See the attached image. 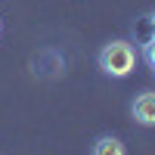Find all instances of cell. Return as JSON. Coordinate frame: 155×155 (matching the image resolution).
Masks as SVG:
<instances>
[{
  "mask_svg": "<svg viewBox=\"0 0 155 155\" xmlns=\"http://www.w3.org/2000/svg\"><path fill=\"white\" fill-rule=\"evenodd\" d=\"M96 65L106 78L121 81V78L134 74V68H137V47L130 41H109L96 53Z\"/></svg>",
  "mask_w": 155,
  "mask_h": 155,
  "instance_id": "obj_1",
  "label": "cell"
},
{
  "mask_svg": "<svg viewBox=\"0 0 155 155\" xmlns=\"http://www.w3.org/2000/svg\"><path fill=\"white\" fill-rule=\"evenodd\" d=\"M130 115H134L137 124L155 127V90H143V93L134 96V102H130Z\"/></svg>",
  "mask_w": 155,
  "mask_h": 155,
  "instance_id": "obj_2",
  "label": "cell"
},
{
  "mask_svg": "<svg viewBox=\"0 0 155 155\" xmlns=\"http://www.w3.org/2000/svg\"><path fill=\"white\" fill-rule=\"evenodd\" d=\"M90 155H127V149H124V143L118 137H99L96 143H93V149H90Z\"/></svg>",
  "mask_w": 155,
  "mask_h": 155,
  "instance_id": "obj_3",
  "label": "cell"
},
{
  "mask_svg": "<svg viewBox=\"0 0 155 155\" xmlns=\"http://www.w3.org/2000/svg\"><path fill=\"white\" fill-rule=\"evenodd\" d=\"M140 56H143V62H146L149 68H155V34L140 44Z\"/></svg>",
  "mask_w": 155,
  "mask_h": 155,
  "instance_id": "obj_4",
  "label": "cell"
},
{
  "mask_svg": "<svg viewBox=\"0 0 155 155\" xmlns=\"http://www.w3.org/2000/svg\"><path fill=\"white\" fill-rule=\"evenodd\" d=\"M149 28H152V34H155V12L149 16Z\"/></svg>",
  "mask_w": 155,
  "mask_h": 155,
  "instance_id": "obj_5",
  "label": "cell"
},
{
  "mask_svg": "<svg viewBox=\"0 0 155 155\" xmlns=\"http://www.w3.org/2000/svg\"><path fill=\"white\" fill-rule=\"evenodd\" d=\"M152 74H155V68H152Z\"/></svg>",
  "mask_w": 155,
  "mask_h": 155,
  "instance_id": "obj_6",
  "label": "cell"
}]
</instances>
